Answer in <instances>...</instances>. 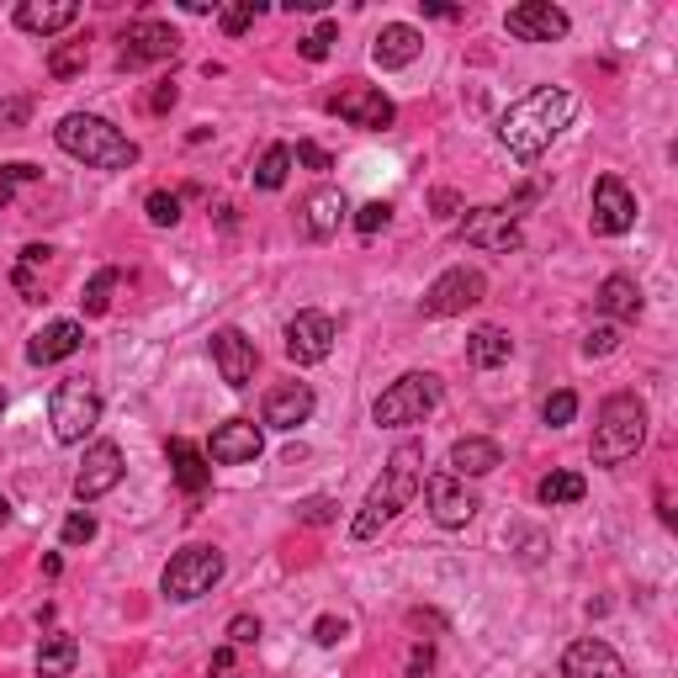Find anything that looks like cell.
<instances>
[{
    "instance_id": "ee69618b",
    "label": "cell",
    "mask_w": 678,
    "mask_h": 678,
    "mask_svg": "<svg viewBox=\"0 0 678 678\" xmlns=\"http://www.w3.org/2000/svg\"><path fill=\"white\" fill-rule=\"evenodd\" d=\"M620 345V329L615 324H599L589 329V340H583V355H610Z\"/></svg>"
},
{
    "instance_id": "7402d4cb",
    "label": "cell",
    "mask_w": 678,
    "mask_h": 678,
    "mask_svg": "<svg viewBox=\"0 0 678 678\" xmlns=\"http://www.w3.org/2000/svg\"><path fill=\"white\" fill-rule=\"evenodd\" d=\"M313 419V387L308 382H287L266 392V424L270 430H297V424H308Z\"/></svg>"
},
{
    "instance_id": "681fc988",
    "label": "cell",
    "mask_w": 678,
    "mask_h": 678,
    "mask_svg": "<svg viewBox=\"0 0 678 678\" xmlns=\"http://www.w3.org/2000/svg\"><path fill=\"white\" fill-rule=\"evenodd\" d=\"M456 207H462V197H456V191H435V212H441V218H451Z\"/></svg>"
},
{
    "instance_id": "ba28073f",
    "label": "cell",
    "mask_w": 678,
    "mask_h": 678,
    "mask_svg": "<svg viewBox=\"0 0 678 678\" xmlns=\"http://www.w3.org/2000/svg\"><path fill=\"white\" fill-rule=\"evenodd\" d=\"M488 297V276L473 266H451L445 276L430 281V292H424V313L430 319H456V313H467Z\"/></svg>"
},
{
    "instance_id": "3957f363",
    "label": "cell",
    "mask_w": 678,
    "mask_h": 678,
    "mask_svg": "<svg viewBox=\"0 0 678 678\" xmlns=\"http://www.w3.org/2000/svg\"><path fill=\"white\" fill-rule=\"evenodd\" d=\"M54 138H59V148L69 159H86L96 170H133L138 165V144L107 118H96V112H69L54 127Z\"/></svg>"
},
{
    "instance_id": "2e32d148",
    "label": "cell",
    "mask_w": 678,
    "mask_h": 678,
    "mask_svg": "<svg viewBox=\"0 0 678 678\" xmlns=\"http://www.w3.org/2000/svg\"><path fill=\"white\" fill-rule=\"evenodd\" d=\"M424 499H430V514H435V525H441V531H462V525L477 514L473 488H467L462 477H451V473L424 477Z\"/></svg>"
},
{
    "instance_id": "b9f144b4",
    "label": "cell",
    "mask_w": 678,
    "mask_h": 678,
    "mask_svg": "<svg viewBox=\"0 0 678 678\" xmlns=\"http://www.w3.org/2000/svg\"><path fill=\"white\" fill-rule=\"evenodd\" d=\"M387 223H392V207L387 202H366L360 212H355V229H360V234H377V229H387Z\"/></svg>"
},
{
    "instance_id": "7a4b0ae2",
    "label": "cell",
    "mask_w": 678,
    "mask_h": 678,
    "mask_svg": "<svg viewBox=\"0 0 678 678\" xmlns=\"http://www.w3.org/2000/svg\"><path fill=\"white\" fill-rule=\"evenodd\" d=\"M419 488H424V445L409 441L387 456L382 482H377V488L366 493V503H360V514H355V541H377L382 525H392V520L409 509Z\"/></svg>"
},
{
    "instance_id": "5bb4252c",
    "label": "cell",
    "mask_w": 678,
    "mask_h": 678,
    "mask_svg": "<svg viewBox=\"0 0 678 678\" xmlns=\"http://www.w3.org/2000/svg\"><path fill=\"white\" fill-rule=\"evenodd\" d=\"M212 366H218V377L234 387V392H244V387L255 382V371H260V351L238 329H218L212 334Z\"/></svg>"
},
{
    "instance_id": "7dc6e473",
    "label": "cell",
    "mask_w": 678,
    "mask_h": 678,
    "mask_svg": "<svg viewBox=\"0 0 678 678\" xmlns=\"http://www.w3.org/2000/svg\"><path fill=\"white\" fill-rule=\"evenodd\" d=\"M207 678H244V674H238L234 647H218V652H212V663H207Z\"/></svg>"
},
{
    "instance_id": "277c9868",
    "label": "cell",
    "mask_w": 678,
    "mask_h": 678,
    "mask_svg": "<svg viewBox=\"0 0 678 678\" xmlns=\"http://www.w3.org/2000/svg\"><path fill=\"white\" fill-rule=\"evenodd\" d=\"M647 441V403L636 392H615L599 403V424H593V441H589V456L593 467H620L631 462Z\"/></svg>"
},
{
    "instance_id": "1f68e13d",
    "label": "cell",
    "mask_w": 678,
    "mask_h": 678,
    "mask_svg": "<svg viewBox=\"0 0 678 678\" xmlns=\"http://www.w3.org/2000/svg\"><path fill=\"white\" fill-rule=\"evenodd\" d=\"M118 281H122V276H118L112 266L90 276V287H86V313H90V319H101V313L112 308V292H118Z\"/></svg>"
},
{
    "instance_id": "8fae6325",
    "label": "cell",
    "mask_w": 678,
    "mask_h": 678,
    "mask_svg": "<svg viewBox=\"0 0 678 678\" xmlns=\"http://www.w3.org/2000/svg\"><path fill=\"white\" fill-rule=\"evenodd\" d=\"M503 27H509V37H520V43H557V37H567V11L562 5H552V0H525V5H509L503 11Z\"/></svg>"
},
{
    "instance_id": "e0dca14e",
    "label": "cell",
    "mask_w": 678,
    "mask_h": 678,
    "mask_svg": "<svg viewBox=\"0 0 678 678\" xmlns=\"http://www.w3.org/2000/svg\"><path fill=\"white\" fill-rule=\"evenodd\" d=\"M334 340H340V329H334L329 313H297L292 324H287V355H292L297 366H319V360H329Z\"/></svg>"
},
{
    "instance_id": "d590c367",
    "label": "cell",
    "mask_w": 678,
    "mask_h": 678,
    "mask_svg": "<svg viewBox=\"0 0 678 678\" xmlns=\"http://www.w3.org/2000/svg\"><path fill=\"white\" fill-rule=\"evenodd\" d=\"M255 16H260V0H238V5H223V11H218V27L229 32V37H238V32L255 27Z\"/></svg>"
},
{
    "instance_id": "f546056e",
    "label": "cell",
    "mask_w": 678,
    "mask_h": 678,
    "mask_svg": "<svg viewBox=\"0 0 678 678\" xmlns=\"http://www.w3.org/2000/svg\"><path fill=\"white\" fill-rule=\"evenodd\" d=\"M589 493V482L578 473H552V477H541V488H535V499L546 503V509H562V503H578Z\"/></svg>"
},
{
    "instance_id": "30bf717a",
    "label": "cell",
    "mask_w": 678,
    "mask_h": 678,
    "mask_svg": "<svg viewBox=\"0 0 678 678\" xmlns=\"http://www.w3.org/2000/svg\"><path fill=\"white\" fill-rule=\"evenodd\" d=\"M329 112L345 118L351 127H360V133H387L398 122V107L377 86H351V90H340V96H329Z\"/></svg>"
},
{
    "instance_id": "8992f818",
    "label": "cell",
    "mask_w": 678,
    "mask_h": 678,
    "mask_svg": "<svg viewBox=\"0 0 678 678\" xmlns=\"http://www.w3.org/2000/svg\"><path fill=\"white\" fill-rule=\"evenodd\" d=\"M218 578H223V552H212V546H186V552H176V557L165 562L159 589H165V599H176V604H191V599L212 593Z\"/></svg>"
},
{
    "instance_id": "4316f807",
    "label": "cell",
    "mask_w": 678,
    "mask_h": 678,
    "mask_svg": "<svg viewBox=\"0 0 678 678\" xmlns=\"http://www.w3.org/2000/svg\"><path fill=\"white\" fill-rule=\"evenodd\" d=\"M345 212H351V202H345V191H334V186H324V191H313L308 202H302V229L313 238H329L340 234V223H345Z\"/></svg>"
},
{
    "instance_id": "f35d334b",
    "label": "cell",
    "mask_w": 678,
    "mask_h": 678,
    "mask_svg": "<svg viewBox=\"0 0 678 678\" xmlns=\"http://www.w3.org/2000/svg\"><path fill=\"white\" fill-rule=\"evenodd\" d=\"M64 546H86V541H96V514H86V509H75L69 520H64Z\"/></svg>"
},
{
    "instance_id": "ffe728a7",
    "label": "cell",
    "mask_w": 678,
    "mask_h": 678,
    "mask_svg": "<svg viewBox=\"0 0 678 678\" xmlns=\"http://www.w3.org/2000/svg\"><path fill=\"white\" fill-rule=\"evenodd\" d=\"M80 22V5L75 0H22L16 5V27L32 37H54V32L75 27Z\"/></svg>"
},
{
    "instance_id": "603a6c76",
    "label": "cell",
    "mask_w": 678,
    "mask_h": 678,
    "mask_svg": "<svg viewBox=\"0 0 678 678\" xmlns=\"http://www.w3.org/2000/svg\"><path fill=\"white\" fill-rule=\"evenodd\" d=\"M424 54V32L409 27V22H392V27L377 32V43H371V59H377V69H403V64H413Z\"/></svg>"
},
{
    "instance_id": "5b68a950",
    "label": "cell",
    "mask_w": 678,
    "mask_h": 678,
    "mask_svg": "<svg viewBox=\"0 0 678 678\" xmlns=\"http://www.w3.org/2000/svg\"><path fill=\"white\" fill-rule=\"evenodd\" d=\"M435 403H441V377H435V371H403V377L371 403V419H377L382 430H403V424H419L424 413H435Z\"/></svg>"
},
{
    "instance_id": "d6986e66",
    "label": "cell",
    "mask_w": 678,
    "mask_h": 678,
    "mask_svg": "<svg viewBox=\"0 0 678 678\" xmlns=\"http://www.w3.org/2000/svg\"><path fill=\"white\" fill-rule=\"evenodd\" d=\"M562 678H625V663L610 642L583 636V642H573L562 652Z\"/></svg>"
},
{
    "instance_id": "484cf974",
    "label": "cell",
    "mask_w": 678,
    "mask_h": 678,
    "mask_svg": "<svg viewBox=\"0 0 678 678\" xmlns=\"http://www.w3.org/2000/svg\"><path fill=\"white\" fill-rule=\"evenodd\" d=\"M593 302H599L604 319H620V324H636L642 308H647V302H642V287H636V276H604Z\"/></svg>"
},
{
    "instance_id": "4dcf8cb0",
    "label": "cell",
    "mask_w": 678,
    "mask_h": 678,
    "mask_svg": "<svg viewBox=\"0 0 678 678\" xmlns=\"http://www.w3.org/2000/svg\"><path fill=\"white\" fill-rule=\"evenodd\" d=\"M287 176H292V148L270 144L266 154H260V165H255V186H260V191H281Z\"/></svg>"
},
{
    "instance_id": "83f0119b",
    "label": "cell",
    "mask_w": 678,
    "mask_h": 678,
    "mask_svg": "<svg viewBox=\"0 0 678 678\" xmlns=\"http://www.w3.org/2000/svg\"><path fill=\"white\" fill-rule=\"evenodd\" d=\"M514 355V340H509V329L499 324H482L467 334V360H473L477 371H493V366H503Z\"/></svg>"
},
{
    "instance_id": "44dd1931",
    "label": "cell",
    "mask_w": 678,
    "mask_h": 678,
    "mask_svg": "<svg viewBox=\"0 0 678 678\" xmlns=\"http://www.w3.org/2000/svg\"><path fill=\"white\" fill-rule=\"evenodd\" d=\"M80 345H86V329L75 324V319H59V324H48V329H37V334H32L27 360H32V366H54V360H69Z\"/></svg>"
},
{
    "instance_id": "74e56055",
    "label": "cell",
    "mask_w": 678,
    "mask_h": 678,
    "mask_svg": "<svg viewBox=\"0 0 678 678\" xmlns=\"http://www.w3.org/2000/svg\"><path fill=\"white\" fill-rule=\"evenodd\" d=\"M27 180H43V170H37V165H27V159H11V165L0 170V207L11 202V191H16V186H27Z\"/></svg>"
},
{
    "instance_id": "d4e9b609",
    "label": "cell",
    "mask_w": 678,
    "mask_h": 678,
    "mask_svg": "<svg viewBox=\"0 0 678 678\" xmlns=\"http://www.w3.org/2000/svg\"><path fill=\"white\" fill-rule=\"evenodd\" d=\"M493 467H503V451L499 441H482V435H462L451 445V477H488Z\"/></svg>"
},
{
    "instance_id": "9a60e30c",
    "label": "cell",
    "mask_w": 678,
    "mask_h": 678,
    "mask_svg": "<svg viewBox=\"0 0 678 678\" xmlns=\"http://www.w3.org/2000/svg\"><path fill=\"white\" fill-rule=\"evenodd\" d=\"M636 229V197L625 191L620 176H599L593 180V234H631Z\"/></svg>"
},
{
    "instance_id": "ac0fdd59",
    "label": "cell",
    "mask_w": 678,
    "mask_h": 678,
    "mask_svg": "<svg viewBox=\"0 0 678 678\" xmlns=\"http://www.w3.org/2000/svg\"><path fill=\"white\" fill-rule=\"evenodd\" d=\"M260 424L255 419H229V424H218L212 430V441H207V462H218V467H244V462H255L260 456Z\"/></svg>"
},
{
    "instance_id": "f6af8a7d",
    "label": "cell",
    "mask_w": 678,
    "mask_h": 678,
    "mask_svg": "<svg viewBox=\"0 0 678 678\" xmlns=\"http://www.w3.org/2000/svg\"><path fill=\"white\" fill-rule=\"evenodd\" d=\"M292 159H297V165H308V170H334V159H329V148L308 144V138H302V144L292 148Z\"/></svg>"
},
{
    "instance_id": "ab89813d",
    "label": "cell",
    "mask_w": 678,
    "mask_h": 678,
    "mask_svg": "<svg viewBox=\"0 0 678 678\" xmlns=\"http://www.w3.org/2000/svg\"><path fill=\"white\" fill-rule=\"evenodd\" d=\"M345 636H351V625H345L340 615H319V620H313V642H319V647H340Z\"/></svg>"
},
{
    "instance_id": "cb8c5ba5",
    "label": "cell",
    "mask_w": 678,
    "mask_h": 678,
    "mask_svg": "<svg viewBox=\"0 0 678 678\" xmlns=\"http://www.w3.org/2000/svg\"><path fill=\"white\" fill-rule=\"evenodd\" d=\"M170 473H176V488L186 499H202L207 482H212V462H207V451H197L186 435H176V441H170Z\"/></svg>"
},
{
    "instance_id": "c3c4849f",
    "label": "cell",
    "mask_w": 678,
    "mask_h": 678,
    "mask_svg": "<svg viewBox=\"0 0 678 678\" xmlns=\"http://www.w3.org/2000/svg\"><path fill=\"white\" fill-rule=\"evenodd\" d=\"M170 107H176V86H159L154 101H148V112H170Z\"/></svg>"
},
{
    "instance_id": "f1b7e54d",
    "label": "cell",
    "mask_w": 678,
    "mask_h": 678,
    "mask_svg": "<svg viewBox=\"0 0 678 678\" xmlns=\"http://www.w3.org/2000/svg\"><path fill=\"white\" fill-rule=\"evenodd\" d=\"M75 663H80V642H75L69 631L43 636V647H37V678H69Z\"/></svg>"
},
{
    "instance_id": "836d02e7",
    "label": "cell",
    "mask_w": 678,
    "mask_h": 678,
    "mask_svg": "<svg viewBox=\"0 0 678 678\" xmlns=\"http://www.w3.org/2000/svg\"><path fill=\"white\" fill-rule=\"evenodd\" d=\"M144 212H148V223H154V229H176V223H180V197H176V191H148Z\"/></svg>"
},
{
    "instance_id": "f907efd6",
    "label": "cell",
    "mask_w": 678,
    "mask_h": 678,
    "mask_svg": "<svg viewBox=\"0 0 678 678\" xmlns=\"http://www.w3.org/2000/svg\"><path fill=\"white\" fill-rule=\"evenodd\" d=\"M5 520H11V499L0 493V525H5Z\"/></svg>"
},
{
    "instance_id": "e575fe53",
    "label": "cell",
    "mask_w": 678,
    "mask_h": 678,
    "mask_svg": "<svg viewBox=\"0 0 678 678\" xmlns=\"http://www.w3.org/2000/svg\"><path fill=\"white\" fill-rule=\"evenodd\" d=\"M573 413H578V392L573 387H557L546 403H541V419L552 424V430H562V424H573Z\"/></svg>"
},
{
    "instance_id": "816d5d0a",
    "label": "cell",
    "mask_w": 678,
    "mask_h": 678,
    "mask_svg": "<svg viewBox=\"0 0 678 678\" xmlns=\"http://www.w3.org/2000/svg\"><path fill=\"white\" fill-rule=\"evenodd\" d=\"M0 419H5V392H0Z\"/></svg>"
},
{
    "instance_id": "52a82bcc",
    "label": "cell",
    "mask_w": 678,
    "mask_h": 678,
    "mask_svg": "<svg viewBox=\"0 0 678 678\" xmlns=\"http://www.w3.org/2000/svg\"><path fill=\"white\" fill-rule=\"evenodd\" d=\"M48 424H54V441L59 445H80L101 424V398L86 382H64L48 398Z\"/></svg>"
},
{
    "instance_id": "9c48e42d",
    "label": "cell",
    "mask_w": 678,
    "mask_h": 678,
    "mask_svg": "<svg viewBox=\"0 0 678 678\" xmlns=\"http://www.w3.org/2000/svg\"><path fill=\"white\" fill-rule=\"evenodd\" d=\"M456 234L477 244V249H493V255H509V249H520L525 244V229H520V218L514 212H503V207H473L462 223H456Z\"/></svg>"
},
{
    "instance_id": "7bdbcfd3",
    "label": "cell",
    "mask_w": 678,
    "mask_h": 678,
    "mask_svg": "<svg viewBox=\"0 0 678 678\" xmlns=\"http://www.w3.org/2000/svg\"><path fill=\"white\" fill-rule=\"evenodd\" d=\"M229 642H234V647H255V642H260V620H255V615H234V620H229Z\"/></svg>"
},
{
    "instance_id": "bcb514c9",
    "label": "cell",
    "mask_w": 678,
    "mask_h": 678,
    "mask_svg": "<svg viewBox=\"0 0 678 678\" xmlns=\"http://www.w3.org/2000/svg\"><path fill=\"white\" fill-rule=\"evenodd\" d=\"M297 514H302L308 525H329V520H334V499H324V493H319V499H302Z\"/></svg>"
},
{
    "instance_id": "8d00e7d4",
    "label": "cell",
    "mask_w": 678,
    "mask_h": 678,
    "mask_svg": "<svg viewBox=\"0 0 678 678\" xmlns=\"http://www.w3.org/2000/svg\"><path fill=\"white\" fill-rule=\"evenodd\" d=\"M297 54L308 64H324L334 54V22H324L319 32H308V37H297Z\"/></svg>"
},
{
    "instance_id": "7c38bea8",
    "label": "cell",
    "mask_w": 678,
    "mask_h": 678,
    "mask_svg": "<svg viewBox=\"0 0 678 678\" xmlns=\"http://www.w3.org/2000/svg\"><path fill=\"white\" fill-rule=\"evenodd\" d=\"M122 445L118 441H96L86 451V467L75 473V499L80 503H96V499H107L112 488L122 482Z\"/></svg>"
},
{
    "instance_id": "d6a6232c",
    "label": "cell",
    "mask_w": 678,
    "mask_h": 678,
    "mask_svg": "<svg viewBox=\"0 0 678 678\" xmlns=\"http://www.w3.org/2000/svg\"><path fill=\"white\" fill-rule=\"evenodd\" d=\"M86 43H59V48H54V54H48V75H54V80H69V75H80V69H86Z\"/></svg>"
},
{
    "instance_id": "4fadbf2b",
    "label": "cell",
    "mask_w": 678,
    "mask_h": 678,
    "mask_svg": "<svg viewBox=\"0 0 678 678\" xmlns=\"http://www.w3.org/2000/svg\"><path fill=\"white\" fill-rule=\"evenodd\" d=\"M180 37L170 22H133L122 32V54L118 64L122 69H144V64H159V59H176Z\"/></svg>"
},
{
    "instance_id": "60d3db41",
    "label": "cell",
    "mask_w": 678,
    "mask_h": 678,
    "mask_svg": "<svg viewBox=\"0 0 678 678\" xmlns=\"http://www.w3.org/2000/svg\"><path fill=\"white\" fill-rule=\"evenodd\" d=\"M27 118H32L27 96H0V133H5V127H22Z\"/></svg>"
},
{
    "instance_id": "6da1fadb",
    "label": "cell",
    "mask_w": 678,
    "mask_h": 678,
    "mask_svg": "<svg viewBox=\"0 0 678 678\" xmlns=\"http://www.w3.org/2000/svg\"><path fill=\"white\" fill-rule=\"evenodd\" d=\"M573 112H578V101H573L567 90L541 86V90H531V96H520L499 118V144L509 148L520 165H531V159H541V154L562 138V127L573 122Z\"/></svg>"
}]
</instances>
